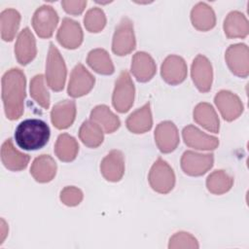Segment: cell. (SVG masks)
I'll return each mask as SVG.
<instances>
[{
  "instance_id": "1",
  "label": "cell",
  "mask_w": 249,
  "mask_h": 249,
  "mask_svg": "<svg viewBox=\"0 0 249 249\" xmlns=\"http://www.w3.org/2000/svg\"><path fill=\"white\" fill-rule=\"evenodd\" d=\"M26 79L24 73L18 68L8 70L2 77V101L6 117L18 120L24 110Z\"/></svg>"
},
{
  "instance_id": "2",
  "label": "cell",
  "mask_w": 249,
  "mask_h": 249,
  "mask_svg": "<svg viewBox=\"0 0 249 249\" xmlns=\"http://www.w3.org/2000/svg\"><path fill=\"white\" fill-rule=\"evenodd\" d=\"M50 135V127L44 121L27 119L17 126L15 140L19 148L26 151H35L47 145Z\"/></svg>"
},
{
  "instance_id": "3",
  "label": "cell",
  "mask_w": 249,
  "mask_h": 249,
  "mask_svg": "<svg viewBox=\"0 0 249 249\" xmlns=\"http://www.w3.org/2000/svg\"><path fill=\"white\" fill-rule=\"evenodd\" d=\"M66 74L64 59L57 48L51 43L46 62V80L50 89L53 91L62 90L65 86Z\"/></svg>"
},
{
  "instance_id": "4",
  "label": "cell",
  "mask_w": 249,
  "mask_h": 249,
  "mask_svg": "<svg viewBox=\"0 0 249 249\" xmlns=\"http://www.w3.org/2000/svg\"><path fill=\"white\" fill-rule=\"evenodd\" d=\"M135 88L126 70L121 72L112 94V104L120 113H126L133 105Z\"/></svg>"
},
{
  "instance_id": "5",
  "label": "cell",
  "mask_w": 249,
  "mask_h": 249,
  "mask_svg": "<svg viewBox=\"0 0 249 249\" xmlns=\"http://www.w3.org/2000/svg\"><path fill=\"white\" fill-rule=\"evenodd\" d=\"M148 180L151 188L155 192L165 195L174 188L175 174L171 166L165 160L161 158H158L150 169Z\"/></svg>"
},
{
  "instance_id": "6",
  "label": "cell",
  "mask_w": 249,
  "mask_h": 249,
  "mask_svg": "<svg viewBox=\"0 0 249 249\" xmlns=\"http://www.w3.org/2000/svg\"><path fill=\"white\" fill-rule=\"evenodd\" d=\"M135 47L136 40L133 23L127 17H124L115 29L112 40V51L115 54L123 56L130 53Z\"/></svg>"
},
{
  "instance_id": "7",
  "label": "cell",
  "mask_w": 249,
  "mask_h": 249,
  "mask_svg": "<svg viewBox=\"0 0 249 249\" xmlns=\"http://www.w3.org/2000/svg\"><path fill=\"white\" fill-rule=\"evenodd\" d=\"M225 59L231 72L240 78L249 75V50L245 44L231 45L225 53Z\"/></svg>"
},
{
  "instance_id": "8",
  "label": "cell",
  "mask_w": 249,
  "mask_h": 249,
  "mask_svg": "<svg viewBox=\"0 0 249 249\" xmlns=\"http://www.w3.org/2000/svg\"><path fill=\"white\" fill-rule=\"evenodd\" d=\"M57 23V13L49 5L39 7L32 17V26L36 34L43 39H48L53 36Z\"/></svg>"
},
{
  "instance_id": "9",
  "label": "cell",
  "mask_w": 249,
  "mask_h": 249,
  "mask_svg": "<svg viewBox=\"0 0 249 249\" xmlns=\"http://www.w3.org/2000/svg\"><path fill=\"white\" fill-rule=\"evenodd\" d=\"M181 168L187 175L201 176L212 168L214 163L213 154H199L186 151L181 157Z\"/></svg>"
},
{
  "instance_id": "10",
  "label": "cell",
  "mask_w": 249,
  "mask_h": 249,
  "mask_svg": "<svg viewBox=\"0 0 249 249\" xmlns=\"http://www.w3.org/2000/svg\"><path fill=\"white\" fill-rule=\"evenodd\" d=\"M95 83L94 77L82 63H78L72 70L67 92L71 97H81L88 94Z\"/></svg>"
},
{
  "instance_id": "11",
  "label": "cell",
  "mask_w": 249,
  "mask_h": 249,
  "mask_svg": "<svg viewBox=\"0 0 249 249\" xmlns=\"http://www.w3.org/2000/svg\"><path fill=\"white\" fill-rule=\"evenodd\" d=\"M192 80L200 92H208L211 89L213 81V69L209 59L197 54L194 59L191 67Z\"/></svg>"
},
{
  "instance_id": "12",
  "label": "cell",
  "mask_w": 249,
  "mask_h": 249,
  "mask_svg": "<svg viewBox=\"0 0 249 249\" xmlns=\"http://www.w3.org/2000/svg\"><path fill=\"white\" fill-rule=\"evenodd\" d=\"M215 105L220 111L224 120L232 122L243 112V104L240 98L230 90H220L214 97Z\"/></svg>"
},
{
  "instance_id": "13",
  "label": "cell",
  "mask_w": 249,
  "mask_h": 249,
  "mask_svg": "<svg viewBox=\"0 0 249 249\" xmlns=\"http://www.w3.org/2000/svg\"><path fill=\"white\" fill-rule=\"evenodd\" d=\"M186 61L179 55L170 54L162 62L160 67V75L163 81L171 86L181 84L187 78Z\"/></svg>"
},
{
  "instance_id": "14",
  "label": "cell",
  "mask_w": 249,
  "mask_h": 249,
  "mask_svg": "<svg viewBox=\"0 0 249 249\" xmlns=\"http://www.w3.org/2000/svg\"><path fill=\"white\" fill-rule=\"evenodd\" d=\"M155 142L163 154L173 152L179 144V132L176 125L170 121L160 123L155 129Z\"/></svg>"
},
{
  "instance_id": "15",
  "label": "cell",
  "mask_w": 249,
  "mask_h": 249,
  "mask_svg": "<svg viewBox=\"0 0 249 249\" xmlns=\"http://www.w3.org/2000/svg\"><path fill=\"white\" fill-rule=\"evenodd\" d=\"M56 39L65 49L74 50L79 48L83 43V30L77 21L69 18H64L57 31Z\"/></svg>"
},
{
  "instance_id": "16",
  "label": "cell",
  "mask_w": 249,
  "mask_h": 249,
  "mask_svg": "<svg viewBox=\"0 0 249 249\" xmlns=\"http://www.w3.org/2000/svg\"><path fill=\"white\" fill-rule=\"evenodd\" d=\"M182 136L188 147L196 150H215L219 145V139L217 137L202 132L193 124H189L183 128Z\"/></svg>"
},
{
  "instance_id": "17",
  "label": "cell",
  "mask_w": 249,
  "mask_h": 249,
  "mask_svg": "<svg viewBox=\"0 0 249 249\" xmlns=\"http://www.w3.org/2000/svg\"><path fill=\"white\" fill-rule=\"evenodd\" d=\"M15 54L18 62L21 65H27L35 58L37 54L36 41L28 27L19 32L15 45Z\"/></svg>"
},
{
  "instance_id": "18",
  "label": "cell",
  "mask_w": 249,
  "mask_h": 249,
  "mask_svg": "<svg viewBox=\"0 0 249 249\" xmlns=\"http://www.w3.org/2000/svg\"><path fill=\"white\" fill-rule=\"evenodd\" d=\"M100 172L109 182L120 181L124 173V155L119 150L110 151L101 160Z\"/></svg>"
},
{
  "instance_id": "19",
  "label": "cell",
  "mask_w": 249,
  "mask_h": 249,
  "mask_svg": "<svg viewBox=\"0 0 249 249\" xmlns=\"http://www.w3.org/2000/svg\"><path fill=\"white\" fill-rule=\"evenodd\" d=\"M76 103L74 100H61L51 111V121L57 129L68 128L76 118Z\"/></svg>"
},
{
  "instance_id": "20",
  "label": "cell",
  "mask_w": 249,
  "mask_h": 249,
  "mask_svg": "<svg viewBox=\"0 0 249 249\" xmlns=\"http://www.w3.org/2000/svg\"><path fill=\"white\" fill-rule=\"evenodd\" d=\"M1 160L4 166L11 171H20L26 168L30 157L18 151L11 138L7 139L1 147Z\"/></svg>"
},
{
  "instance_id": "21",
  "label": "cell",
  "mask_w": 249,
  "mask_h": 249,
  "mask_svg": "<svg viewBox=\"0 0 249 249\" xmlns=\"http://www.w3.org/2000/svg\"><path fill=\"white\" fill-rule=\"evenodd\" d=\"M130 71L138 82L146 83L155 76L157 65L149 53L137 52L132 57Z\"/></svg>"
},
{
  "instance_id": "22",
  "label": "cell",
  "mask_w": 249,
  "mask_h": 249,
  "mask_svg": "<svg viewBox=\"0 0 249 249\" xmlns=\"http://www.w3.org/2000/svg\"><path fill=\"white\" fill-rule=\"evenodd\" d=\"M127 129L135 134H141L149 131L153 125V117L150 102H147L141 108L132 112L126 119Z\"/></svg>"
},
{
  "instance_id": "23",
  "label": "cell",
  "mask_w": 249,
  "mask_h": 249,
  "mask_svg": "<svg viewBox=\"0 0 249 249\" xmlns=\"http://www.w3.org/2000/svg\"><path fill=\"white\" fill-rule=\"evenodd\" d=\"M57 170L54 160L50 155H41L37 157L30 167V174L39 183H48L52 181Z\"/></svg>"
},
{
  "instance_id": "24",
  "label": "cell",
  "mask_w": 249,
  "mask_h": 249,
  "mask_svg": "<svg viewBox=\"0 0 249 249\" xmlns=\"http://www.w3.org/2000/svg\"><path fill=\"white\" fill-rule=\"evenodd\" d=\"M225 35L229 39L245 38L249 33V23L246 17L238 12L232 11L228 14L223 24Z\"/></svg>"
},
{
  "instance_id": "25",
  "label": "cell",
  "mask_w": 249,
  "mask_h": 249,
  "mask_svg": "<svg viewBox=\"0 0 249 249\" xmlns=\"http://www.w3.org/2000/svg\"><path fill=\"white\" fill-rule=\"evenodd\" d=\"M195 122L206 130L218 133L220 129V121L218 115L211 104L206 102L198 103L193 112Z\"/></svg>"
},
{
  "instance_id": "26",
  "label": "cell",
  "mask_w": 249,
  "mask_h": 249,
  "mask_svg": "<svg viewBox=\"0 0 249 249\" xmlns=\"http://www.w3.org/2000/svg\"><path fill=\"white\" fill-rule=\"evenodd\" d=\"M191 21L196 29L208 31L216 25V16L209 5L199 2L191 11Z\"/></svg>"
},
{
  "instance_id": "27",
  "label": "cell",
  "mask_w": 249,
  "mask_h": 249,
  "mask_svg": "<svg viewBox=\"0 0 249 249\" xmlns=\"http://www.w3.org/2000/svg\"><path fill=\"white\" fill-rule=\"evenodd\" d=\"M90 120L95 122L105 133L116 131L120 125V119L106 105H97L90 112Z\"/></svg>"
},
{
  "instance_id": "28",
  "label": "cell",
  "mask_w": 249,
  "mask_h": 249,
  "mask_svg": "<svg viewBox=\"0 0 249 249\" xmlns=\"http://www.w3.org/2000/svg\"><path fill=\"white\" fill-rule=\"evenodd\" d=\"M87 63L93 71L101 75H112L115 72L109 53L103 49L91 50L88 54Z\"/></svg>"
},
{
  "instance_id": "29",
  "label": "cell",
  "mask_w": 249,
  "mask_h": 249,
  "mask_svg": "<svg viewBox=\"0 0 249 249\" xmlns=\"http://www.w3.org/2000/svg\"><path fill=\"white\" fill-rule=\"evenodd\" d=\"M79 152V144L77 140L68 133L60 134L54 144L55 156L65 162L72 161L76 159Z\"/></svg>"
},
{
  "instance_id": "30",
  "label": "cell",
  "mask_w": 249,
  "mask_h": 249,
  "mask_svg": "<svg viewBox=\"0 0 249 249\" xmlns=\"http://www.w3.org/2000/svg\"><path fill=\"white\" fill-rule=\"evenodd\" d=\"M20 23V15L15 9H6L0 15L1 38L11 42L15 38Z\"/></svg>"
},
{
  "instance_id": "31",
  "label": "cell",
  "mask_w": 249,
  "mask_h": 249,
  "mask_svg": "<svg viewBox=\"0 0 249 249\" xmlns=\"http://www.w3.org/2000/svg\"><path fill=\"white\" fill-rule=\"evenodd\" d=\"M80 140L89 148H97L104 139L103 129L91 120L85 121L79 129Z\"/></svg>"
},
{
  "instance_id": "32",
  "label": "cell",
  "mask_w": 249,
  "mask_h": 249,
  "mask_svg": "<svg viewBox=\"0 0 249 249\" xmlns=\"http://www.w3.org/2000/svg\"><path fill=\"white\" fill-rule=\"evenodd\" d=\"M233 185V178L225 170L213 171L206 179L207 190L214 195H223L229 192Z\"/></svg>"
},
{
  "instance_id": "33",
  "label": "cell",
  "mask_w": 249,
  "mask_h": 249,
  "mask_svg": "<svg viewBox=\"0 0 249 249\" xmlns=\"http://www.w3.org/2000/svg\"><path fill=\"white\" fill-rule=\"evenodd\" d=\"M30 95L44 109L50 107V93L45 86L44 76L42 74L34 76L30 81Z\"/></svg>"
},
{
  "instance_id": "34",
  "label": "cell",
  "mask_w": 249,
  "mask_h": 249,
  "mask_svg": "<svg viewBox=\"0 0 249 249\" xmlns=\"http://www.w3.org/2000/svg\"><path fill=\"white\" fill-rule=\"evenodd\" d=\"M84 25L89 32L98 33L106 25V16L104 12L97 7L89 9L84 18Z\"/></svg>"
},
{
  "instance_id": "35",
  "label": "cell",
  "mask_w": 249,
  "mask_h": 249,
  "mask_svg": "<svg viewBox=\"0 0 249 249\" xmlns=\"http://www.w3.org/2000/svg\"><path fill=\"white\" fill-rule=\"evenodd\" d=\"M199 247L196 238L189 232L178 231L174 233L168 243L169 249H180V248H189V249H197Z\"/></svg>"
},
{
  "instance_id": "36",
  "label": "cell",
  "mask_w": 249,
  "mask_h": 249,
  "mask_svg": "<svg viewBox=\"0 0 249 249\" xmlns=\"http://www.w3.org/2000/svg\"><path fill=\"white\" fill-rule=\"evenodd\" d=\"M59 197L63 204L67 206H77L83 200L84 195L80 189L74 186H67L61 190Z\"/></svg>"
},
{
  "instance_id": "37",
  "label": "cell",
  "mask_w": 249,
  "mask_h": 249,
  "mask_svg": "<svg viewBox=\"0 0 249 249\" xmlns=\"http://www.w3.org/2000/svg\"><path fill=\"white\" fill-rule=\"evenodd\" d=\"M61 6L67 14L78 16L83 13L87 6V1L85 0H63Z\"/></svg>"
}]
</instances>
